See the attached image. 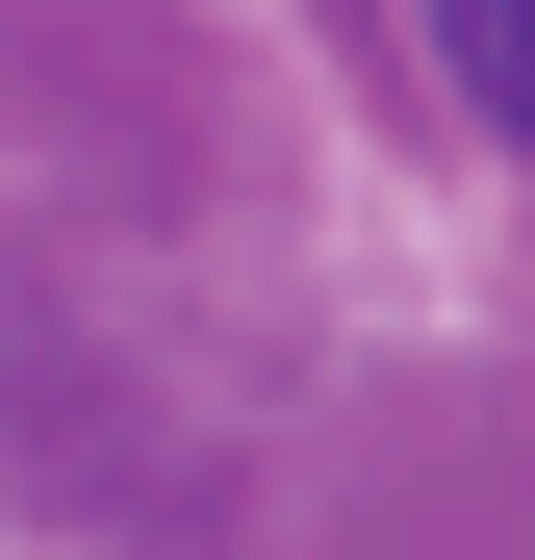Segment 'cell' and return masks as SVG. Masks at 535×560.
Listing matches in <instances>:
<instances>
[{
    "label": "cell",
    "mask_w": 535,
    "mask_h": 560,
    "mask_svg": "<svg viewBox=\"0 0 535 560\" xmlns=\"http://www.w3.org/2000/svg\"><path fill=\"white\" fill-rule=\"evenodd\" d=\"M433 77H460V103L535 153V0H433Z\"/></svg>",
    "instance_id": "obj_1"
}]
</instances>
